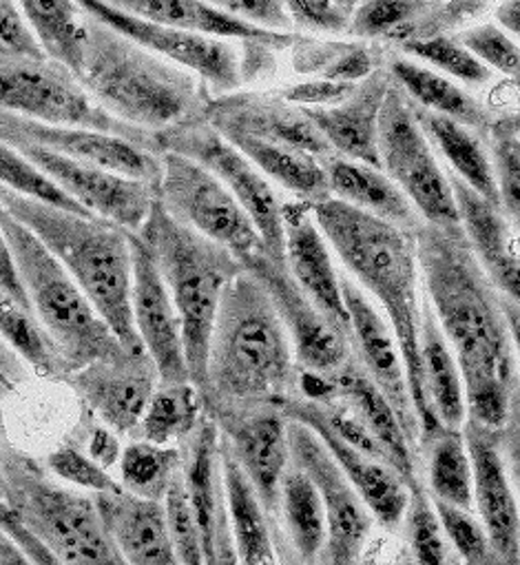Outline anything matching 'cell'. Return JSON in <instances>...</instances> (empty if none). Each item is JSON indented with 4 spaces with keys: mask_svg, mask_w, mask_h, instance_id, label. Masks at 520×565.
Instances as JSON below:
<instances>
[{
    "mask_svg": "<svg viewBox=\"0 0 520 565\" xmlns=\"http://www.w3.org/2000/svg\"><path fill=\"white\" fill-rule=\"evenodd\" d=\"M219 466H221V479H224V492H226V508L228 519L235 536V550H237V563L248 565H262V563H275V539H273V525L259 503V497L243 475L241 466L235 459V452L228 444V439L219 433Z\"/></svg>",
    "mask_w": 520,
    "mask_h": 565,
    "instance_id": "cell-32",
    "label": "cell"
},
{
    "mask_svg": "<svg viewBox=\"0 0 520 565\" xmlns=\"http://www.w3.org/2000/svg\"><path fill=\"white\" fill-rule=\"evenodd\" d=\"M339 3H342V6H346V8L353 12V10L361 3V0H339Z\"/></svg>",
    "mask_w": 520,
    "mask_h": 565,
    "instance_id": "cell-62",
    "label": "cell"
},
{
    "mask_svg": "<svg viewBox=\"0 0 520 565\" xmlns=\"http://www.w3.org/2000/svg\"><path fill=\"white\" fill-rule=\"evenodd\" d=\"M8 145L19 149L80 206L133 233L142 228L151 211V204L158 198V189L142 180L127 178L102 167L67 158L34 142L17 140Z\"/></svg>",
    "mask_w": 520,
    "mask_h": 565,
    "instance_id": "cell-16",
    "label": "cell"
},
{
    "mask_svg": "<svg viewBox=\"0 0 520 565\" xmlns=\"http://www.w3.org/2000/svg\"><path fill=\"white\" fill-rule=\"evenodd\" d=\"M202 417V397L191 382H158L131 439L180 446Z\"/></svg>",
    "mask_w": 520,
    "mask_h": 565,
    "instance_id": "cell-40",
    "label": "cell"
},
{
    "mask_svg": "<svg viewBox=\"0 0 520 565\" xmlns=\"http://www.w3.org/2000/svg\"><path fill=\"white\" fill-rule=\"evenodd\" d=\"M160 160L158 200L175 220L224 244L243 266L269 253L243 206L215 173L173 151H160Z\"/></svg>",
    "mask_w": 520,
    "mask_h": 565,
    "instance_id": "cell-12",
    "label": "cell"
},
{
    "mask_svg": "<svg viewBox=\"0 0 520 565\" xmlns=\"http://www.w3.org/2000/svg\"><path fill=\"white\" fill-rule=\"evenodd\" d=\"M87 17L109 25L151 54L195 74L217 92H232L241 83L239 52L226 39L197 34L122 14L102 0H76Z\"/></svg>",
    "mask_w": 520,
    "mask_h": 565,
    "instance_id": "cell-14",
    "label": "cell"
},
{
    "mask_svg": "<svg viewBox=\"0 0 520 565\" xmlns=\"http://www.w3.org/2000/svg\"><path fill=\"white\" fill-rule=\"evenodd\" d=\"M259 171L293 191L304 204H317L331 198L324 162L297 147L271 142L246 134H224Z\"/></svg>",
    "mask_w": 520,
    "mask_h": 565,
    "instance_id": "cell-34",
    "label": "cell"
},
{
    "mask_svg": "<svg viewBox=\"0 0 520 565\" xmlns=\"http://www.w3.org/2000/svg\"><path fill=\"white\" fill-rule=\"evenodd\" d=\"M342 298L346 311L350 316L353 327V349L355 355L366 371V375L375 382V386L386 395L390 402L410 446L421 452L419 444V419L412 404L405 366L397 347L392 331L388 329L386 320L377 313V309L368 302L361 289L346 275H339Z\"/></svg>",
    "mask_w": 520,
    "mask_h": 565,
    "instance_id": "cell-21",
    "label": "cell"
},
{
    "mask_svg": "<svg viewBox=\"0 0 520 565\" xmlns=\"http://www.w3.org/2000/svg\"><path fill=\"white\" fill-rule=\"evenodd\" d=\"M10 393V388L3 384V382H0V397H3V395H8Z\"/></svg>",
    "mask_w": 520,
    "mask_h": 565,
    "instance_id": "cell-63",
    "label": "cell"
},
{
    "mask_svg": "<svg viewBox=\"0 0 520 565\" xmlns=\"http://www.w3.org/2000/svg\"><path fill=\"white\" fill-rule=\"evenodd\" d=\"M392 81L419 105L430 111L443 114L474 129L476 134H485L491 114L465 89H461L449 76L432 72L423 65H416L408 58H392L388 65Z\"/></svg>",
    "mask_w": 520,
    "mask_h": 565,
    "instance_id": "cell-38",
    "label": "cell"
},
{
    "mask_svg": "<svg viewBox=\"0 0 520 565\" xmlns=\"http://www.w3.org/2000/svg\"><path fill=\"white\" fill-rule=\"evenodd\" d=\"M432 505L436 510L443 532L447 534L463 561L472 565H498L485 527L469 514V510L436 497H432Z\"/></svg>",
    "mask_w": 520,
    "mask_h": 565,
    "instance_id": "cell-49",
    "label": "cell"
},
{
    "mask_svg": "<svg viewBox=\"0 0 520 565\" xmlns=\"http://www.w3.org/2000/svg\"><path fill=\"white\" fill-rule=\"evenodd\" d=\"M485 138L500 206L516 224L520 213V120L516 111L491 116Z\"/></svg>",
    "mask_w": 520,
    "mask_h": 565,
    "instance_id": "cell-43",
    "label": "cell"
},
{
    "mask_svg": "<svg viewBox=\"0 0 520 565\" xmlns=\"http://www.w3.org/2000/svg\"><path fill=\"white\" fill-rule=\"evenodd\" d=\"M6 563L8 565H25V563H30V558L6 530H0V565H6Z\"/></svg>",
    "mask_w": 520,
    "mask_h": 565,
    "instance_id": "cell-59",
    "label": "cell"
},
{
    "mask_svg": "<svg viewBox=\"0 0 520 565\" xmlns=\"http://www.w3.org/2000/svg\"><path fill=\"white\" fill-rule=\"evenodd\" d=\"M0 140L34 142L67 158L142 180L155 189L162 178V160L158 151L98 129L45 125L0 109Z\"/></svg>",
    "mask_w": 520,
    "mask_h": 565,
    "instance_id": "cell-18",
    "label": "cell"
},
{
    "mask_svg": "<svg viewBox=\"0 0 520 565\" xmlns=\"http://www.w3.org/2000/svg\"><path fill=\"white\" fill-rule=\"evenodd\" d=\"M286 437L291 463L311 477L326 510L328 534L319 563H357L372 530V512L348 481L326 444L308 426L286 419Z\"/></svg>",
    "mask_w": 520,
    "mask_h": 565,
    "instance_id": "cell-13",
    "label": "cell"
},
{
    "mask_svg": "<svg viewBox=\"0 0 520 565\" xmlns=\"http://www.w3.org/2000/svg\"><path fill=\"white\" fill-rule=\"evenodd\" d=\"M430 486L436 499L472 508V466L461 428H441L430 441Z\"/></svg>",
    "mask_w": 520,
    "mask_h": 565,
    "instance_id": "cell-41",
    "label": "cell"
},
{
    "mask_svg": "<svg viewBox=\"0 0 520 565\" xmlns=\"http://www.w3.org/2000/svg\"><path fill=\"white\" fill-rule=\"evenodd\" d=\"M0 231L8 239L25 296L39 322L58 347L69 373L91 362L131 353L94 309L61 259L3 206Z\"/></svg>",
    "mask_w": 520,
    "mask_h": 565,
    "instance_id": "cell-7",
    "label": "cell"
},
{
    "mask_svg": "<svg viewBox=\"0 0 520 565\" xmlns=\"http://www.w3.org/2000/svg\"><path fill=\"white\" fill-rule=\"evenodd\" d=\"M449 189L458 211V224L476 259L494 287L511 302H518V239L516 224L500 204L483 198L458 175L449 173ZM520 305V302H518Z\"/></svg>",
    "mask_w": 520,
    "mask_h": 565,
    "instance_id": "cell-25",
    "label": "cell"
},
{
    "mask_svg": "<svg viewBox=\"0 0 520 565\" xmlns=\"http://www.w3.org/2000/svg\"><path fill=\"white\" fill-rule=\"evenodd\" d=\"M50 468L56 477L72 481L80 488H87L91 492H113L122 486L102 468L98 461L87 457L80 448L74 444L61 446L56 452L50 455Z\"/></svg>",
    "mask_w": 520,
    "mask_h": 565,
    "instance_id": "cell-51",
    "label": "cell"
},
{
    "mask_svg": "<svg viewBox=\"0 0 520 565\" xmlns=\"http://www.w3.org/2000/svg\"><path fill=\"white\" fill-rule=\"evenodd\" d=\"M379 167L408 195L421 220L461 226L449 180L419 127L414 100L392 81L379 114Z\"/></svg>",
    "mask_w": 520,
    "mask_h": 565,
    "instance_id": "cell-11",
    "label": "cell"
},
{
    "mask_svg": "<svg viewBox=\"0 0 520 565\" xmlns=\"http://www.w3.org/2000/svg\"><path fill=\"white\" fill-rule=\"evenodd\" d=\"M300 366L291 335L267 291L246 268L226 287L206 353V384L199 393L210 419L282 408L297 393Z\"/></svg>",
    "mask_w": 520,
    "mask_h": 565,
    "instance_id": "cell-2",
    "label": "cell"
},
{
    "mask_svg": "<svg viewBox=\"0 0 520 565\" xmlns=\"http://www.w3.org/2000/svg\"><path fill=\"white\" fill-rule=\"evenodd\" d=\"M12 444L8 437V428H6V419H3V411H0V501H6V461L12 452Z\"/></svg>",
    "mask_w": 520,
    "mask_h": 565,
    "instance_id": "cell-60",
    "label": "cell"
},
{
    "mask_svg": "<svg viewBox=\"0 0 520 565\" xmlns=\"http://www.w3.org/2000/svg\"><path fill=\"white\" fill-rule=\"evenodd\" d=\"M355 87L357 83H337V81L322 78V81L286 87L282 92V100L300 107H331L346 100L355 92Z\"/></svg>",
    "mask_w": 520,
    "mask_h": 565,
    "instance_id": "cell-56",
    "label": "cell"
},
{
    "mask_svg": "<svg viewBox=\"0 0 520 565\" xmlns=\"http://www.w3.org/2000/svg\"><path fill=\"white\" fill-rule=\"evenodd\" d=\"M392 76L377 67L368 78L359 81L355 92L331 107H300L317 127L335 153L379 167V114L388 94Z\"/></svg>",
    "mask_w": 520,
    "mask_h": 565,
    "instance_id": "cell-27",
    "label": "cell"
},
{
    "mask_svg": "<svg viewBox=\"0 0 520 565\" xmlns=\"http://www.w3.org/2000/svg\"><path fill=\"white\" fill-rule=\"evenodd\" d=\"M118 435H131L160 382L149 353L91 362L61 380Z\"/></svg>",
    "mask_w": 520,
    "mask_h": 565,
    "instance_id": "cell-22",
    "label": "cell"
},
{
    "mask_svg": "<svg viewBox=\"0 0 520 565\" xmlns=\"http://www.w3.org/2000/svg\"><path fill=\"white\" fill-rule=\"evenodd\" d=\"M377 67H379V63L368 47H361V45L346 47L344 45L335 54L328 56V61L319 74H324V78L337 81V83H359V81L368 78Z\"/></svg>",
    "mask_w": 520,
    "mask_h": 565,
    "instance_id": "cell-55",
    "label": "cell"
},
{
    "mask_svg": "<svg viewBox=\"0 0 520 565\" xmlns=\"http://www.w3.org/2000/svg\"><path fill=\"white\" fill-rule=\"evenodd\" d=\"M326 377L331 382L328 402L335 399L344 404L379 439L390 459V466L401 475L405 486L408 481L419 479V452L410 446L390 402L366 375L357 355H353L344 366Z\"/></svg>",
    "mask_w": 520,
    "mask_h": 565,
    "instance_id": "cell-29",
    "label": "cell"
},
{
    "mask_svg": "<svg viewBox=\"0 0 520 565\" xmlns=\"http://www.w3.org/2000/svg\"><path fill=\"white\" fill-rule=\"evenodd\" d=\"M414 114L425 138L443 153V158L452 167V173L458 175L467 186H472L483 198L500 204L489 153L480 142V136L463 122L419 107L416 103Z\"/></svg>",
    "mask_w": 520,
    "mask_h": 565,
    "instance_id": "cell-35",
    "label": "cell"
},
{
    "mask_svg": "<svg viewBox=\"0 0 520 565\" xmlns=\"http://www.w3.org/2000/svg\"><path fill=\"white\" fill-rule=\"evenodd\" d=\"M322 162L331 198H337L408 231L421 222V215L408 195L381 169L344 158L339 153H333Z\"/></svg>",
    "mask_w": 520,
    "mask_h": 565,
    "instance_id": "cell-31",
    "label": "cell"
},
{
    "mask_svg": "<svg viewBox=\"0 0 520 565\" xmlns=\"http://www.w3.org/2000/svg\"><path fill=\"white\" fill-rule=\"evenodd\" d=\"M289 21L317 34H348L350 10L339 0H280Z\"/></svg>",
    "mask_w": 520,
    "mask_h": 565,
    "instance_id": "cell-52",
    "label": "cell"
},
{
    "mask_svg": "<svg viewBox=\"0 0 520 565\" xmlns=\"http://www.w3.org/2000/svg\"><path fill=\"white\" fill-rule=\"evenodd\" d=\"M308 428L326 444V448L331 450L348 481L355 486L368 510L379 519V523L386 527L399 525L408 505V486L401 475L386 461H379L346 444L326 426L313 424Z\"/></svg>",
    "mask_w": 520,
    "mask_h": 565,
    "instance_id": "cell-33",
    "label": "cell"
},
{
    "mask_svg": "<svg viewBox=\"0 0 520 565\" xmlns=\"http://www.w3.org/2000/svg\"><path fill=\"white\" fill-rule=\"evenodd\" d=\"M472 466V497L498 565L520 563V521L516 497L507 477L502 428H489L472 417L461 424Z\"/></svg>",
    "mask_w": 520,
    "mask_h": 565,
    "instance_id": "cell-17",
    "label": "cell"
},
{
    "mask_svg": "<svg viewBox=\"0 0 520 565\" xmlns=\"http://www.w3.org/2000/svg\"><path fill=\"white\" fill-rule=\"evenodd\" d=\"M109 8L160 25H171L197 34H208L226 41H241L243 45H267L271 50L291 47L295 39L289 32H273L226 17L202 0H102Z\"/></svg>",
    "mask_w": 520,
    "mask_h": 565,
    "instance_id": "cell-30",
    "label": "cell"
},
{
    "mask_svg": "<svg viewBox=\"0 0 520 565\" xmlns=\"http://www.w3.org/2000/svg\"><path fill=\"white\" fill-rule=\"evenodd\" d=\"M267 287L295 351L302 371L331 375L353 355V338L339 331L297 285L286 262L269 253L257 255L243 266Z\"/></svg>",
    "mask_w": 520,
    "mask_h": 565,
    "instance_id": "cell-15",
    "label": "cell"
},
{
    "mask_svg": "<svg viewBox=\"0 0 520 565\" xmlns=\"http://www.w3.org/2000/svg\"><path fill=\"white\" fill-rule=\"evenodd\" d=\"M0 206L23 222L61 259L122 347L131 353H147L131 313V231L98 215H80L21 195L3 184Z\"/></svg>",
    "mask_w": 520,
    "mask_h": 565,
    "instance_id": "cell-4",
    "label": "cell"
},
{
    "mask_svg": "<svg viewBox=\"0 0 520 565\" xmlns=\"http://www.w3.org/2000/svg\"><path fill=\"white\" fill-rule=\"evenodd\" d=\"M0 58H45L17 8V0H0Z\"/></svg>",
    "mask_w": 520,
    "mask_h": 565,
    "instance_id": "cell-54",
    "label": "cell"
},
{
    "mask_svg": "<svg viewBox=\"0 0 520 565\" xmlns=\"http://www.w3.org/2000/svg\"><path fill=\"white\" fill-rule=\"evenodd\" d=\"M153 142L158 153H180L215 173L243 206L259 235H262L267 250L275 259L286 262L282 202L273 184L239 149H235L219 131H215V127L204 116H195L169 129L155 131Z\"/></svg>",
    "mask_w": 520,
    "mask_h": 565,
    "instance_id": "cell-10",
    "label": "cell"
},
{
    "mask_svg": "<svg viewBox=\"0 0 520 565\" xmlns=\"http://www.w3.org/2000/svg\"><path fill=\"white\" fill-rule=\"evenodd\" d=\"M0 109L45 125L98 129L158 151L151 131L111 116L72 70L47 56L0 58Z\"/></svg>",
    "mask_w": 520,
    "mask_h": 565,
    "instance_id": "cell-9",
    "label": "cell"
},
{
    "mask_svg": "<svg viewBox=\"0 0 520 565\" xmlns=\"http://www.w3.org/2000/svg\"><path fill=\"white\" fill-rule=\"evenodd\" d=\"M282 215L286 264L295 281L339 331L353 338L350 316L342 298L339 273L333 266L324 233L308 215V204L282 206Z\"/></svg>",
    "mask_w": 520,
    "mask_h": 565,
    "instance_id": "cell-26",
    "label": "cell"
},
{
    "mask_svg": "<svg viewBox=\"0 0 520 565\" xmlns=\"http://www.w3.org/2000/svg\"><path fill=\"white\" fill-rule=\"evenodd\" d=\"M202 3L226 17L264 30L289 32L293 28L280 0H202Z\"/></svg>",
    "mask_w": 520,
    "mask_h": 565,
    "instance_id": "cell-53",
    "label": "cell"
},
{
    "mask_svg": "<svg viewBox=\"0 0 520 565\" xmlns=\"http://www.w3.org/2000/svg\"><path fill=\"white\" fill-rule=\"evenodd\" d=\"M17 8L45 56L78 76L89 17L76 0H17Z\"/></svg>",
    "mask_w": 520,
    "mask_h": 565,
    "instance_id": "cell-37",
    "label": "cell"
},
{
    "mask_svg": "<svg viewBox=\"0 0 520 565\" xmlns=\"http://www.w3.org/2000/svg\"><path fill=\"white\" fill-rule=\"evenodd\" d=\"M412 237L427 302L461 371L467 417L502 428L518 408V302L494 287L461 226L421 220Z\"/></svg>",
    "mask_w": 520,
    "mask_h": 565,
    "instance_id": "cell-1",
    "label": "cell"
},
{
    "mask_svg": "<svg viewBox=\"0 0 520 565\" xmlns=\"http://www.w3.org/2000/svg\"><path fill=\"white\" fill-rule=\"evenodd\" d=\"M403 516L408 519V539L414 558L425 565L447 563L449 554L443 539V527L432 505V497H427L421 479L408 481V505Z\"/></svg>",
    "mask_w": 520,
    "mask_h": 565,
    "instance_id": "cell-47",
    "label": "cell"
},
{
    "mask_svg": "<svg viewBox=\"0 0 520 565\" xmlns=\"http://www.w3.org/2000/svg\"><path fill=\"white\" fill-rule=\"evenodd\" d=\"M133 281L131 313L138 338L153 360L160 382H191L184 360L182 324L171 294L153 262L147 242L131 231Z\"/></svg>",
    "mask_w": 520,
    "mask_h": 565,
    "instance_id": "cell-23",
    "label": "cell"
},
{
    "mask_svg": "<svg viewBox=\"0 0 520 565\" xmlns=\"http://www.w3.org/2000/svg\"><path fill=\"white\" fill-rule=\"evenodd\" d=\"M405 54L425 61L427 65L441 70L445 76L456 78L465 85H485L491 78L489 67H485L474 54H469L456 36L447 34H434V36H421L412 39L399 45Z\"/></svg>",
    "mask_w": 520,
    "mask_h": 565,
    "instance_id": "cell-45",
    "label": "cell"
},
{
    "mask_svg": "<svg viewBox=\"0 0 520 565\" xmlns=\"http://www.w3.org/2000/svg\"><path fill=\"white\" fill-rule=\"evenodd\" d=\"M0 184L21 193V195L61 206L65 211H74L80 215H94L91 211L80 206L74 198H69L61 186H56L19 149H14L12 145H8L3 140H0Z\"/></svg>",
    "mask_w": 520,
    "mask_h": 565,
    "instance_id": "cell-46",
    "label": "cell"
},
{
    "mask_svg": "<svg viewBox=\"0 0 520 565\" xmlns=\"http://www.w3.org/2000/svg\"><path fill=\"white\" fill-rule=\"evenodd\" d=\"M78 81L111 116L151 134L204 116L210 100L195 74L91 17Z\"/></svg>",
    "mask_w": 520,
    "mask_h": 565,
    "instance_id": "cell-5",
    "label": "cell"
},
{
    "mask_svg": "<svg viewBox=\"0 0 520 565\" xmlns=\"http://www.w3.org/2000/svg\"><path fill=\"white\" fill-rule=\"evenodd\" d=\"M456 41L474 54L485 67H491L500 72L502 76H509L511 81L518 78V45L516 41L498 25L483 23L465 28Z\"/></svg>",
    "mask_w": 520,
    "mask_h": 565,
    "instance_id": "cell-50",
    "label": "cell"
},
{
    "mask_svg": "<svg viewBox=\"0 0 520 565\" xmlns=\"http://www.w3.org/2000/svg\"><path fill=\"white\" fill-rule=\"evenodd\" d=\"M280 508L286 523V539L297 554L295 558L302 563H319L328 534L326 510L315 483L295 463H289L282 477Z\"/></svg>",
    "mask_w": 520,
    "mask_h": 565,
    "instance_id": "cell-39",
    "label": "cell"
},
{
    "mask_svg": "<svg viewBox=\"0 0 520 565\" xmlns=\"http://www.w3.org/2000/svg\"><path fill=\"white\" fill-rule=\"evenodd\" d=\"M164 512H166V527L169 539L175 552L177 563L184 565H202L204 552H202V532L199 523L195 519L193 505L188 501L182 468L175 470L166 492H164Z\"/></svg>",
    "mask_w": 520,
    "mask_h": 565,
    "instance_id": "cell-48",
    "label": "cell"
},
{
    "mask_svg": "<svg viewBox=\"0 0 520 565\" xmlns=\"http://www.w3.org/2000/svg\"><path fill=\"white\" fill-rule=\"evenodd\" d=\"M204 118L224 134H246L271 142L291 145L304 149L319 160L333 156V147L306 118L300 107H291L286 100L257 96V94H228L210 98L204 107Z\"/></svg>",
    "mask_w": 520,
    "mask_h": 565,
    "instance_id": "cell-24",
    "label": "cell"
},
{
    "mask_svg": "<svg viewBox=\"0 0 520 565\" xmlns=\"http://www.w3.org/2000/svg\"><path fill=\"white\" fill-rule=\"evenodd\" d=\"M498 23L502 25L505 32H509V36L518 34V0H502V6L496 12Z\"/></svg>",
    "mask_w": 520,
    "mask_h": 565,
    "instance_id": "cell-61",
    "label": "cell"
},
{
    "mask_svg": "<svg viewBox=\"0 0 520 565\" xmlns=\"http://www.w3.org/2000/svg\"><path fill=\"white\" fill-rule=\"evenodd\" d=\"M102 523L120 550L124 563L171 565L177 563L166 512L160 499H147L124 488L113 492H94Z\"/></svg>",
    "mask_w": 520,
    "mask_h": 565,
    "instance_id": "cell-28",
    "label": "cell"
},
{
    "mask_svg": "<svg viewBox=\"0 0 520 565\" xmlns=\"http://www.w3.org/2000/svg\"><path fill=\"white\" fill-rule=\"evenodd\" d=\"M430 8L432 0H361L350 14L348 34L357 39H386L401 45Z\"/></svg>",
    "mask_w": 520,
    "mask_h": 565,
    "instance_id": "cell-44",
    "label": "cell"
},
{
    "mask_svg": "<svg viewBox=\"0 0 520 565\" xmlns=\"http://www.w3.org/2000/svg\"><path fill=\"white\" fill-rule=\"evenodd\" d=\"M120 477L122 488L147 497L164 499V492L182 466L180 446H160L142 439H133L120 455Z\"/></svg>",
    "mask_w": 520,
    "mask_h": 565,
    "instance_id": "cell-42",
    "label": "cell"
},
{
    "mask_svg": "<svg viewBox=\"0 0 520 565\" xmlns=\"http://www.w3.org/2000/svg\"><path fill=\"white\" fill-rule=\"evenodd\" d=\"M219 428L204 413L193 433L180 444L182 477L188 501L202 532L206 565L237 563L235 536L226 508V492L219 466Z\"/></svg>",
    "mask_w": 520,
    "mask_h": 565,
    "instance_id": "cell-20",
    "label": "cell"
},
{
    "mask_svg": "<svg viewBox=\"0 0 520 565\" xmlns=\"http://www.w3.org/2000/svg\"><path fill=\"white\" fill-rule=\"evenodd\" d=\"M89 457L94 461H98L102 468H109V466L118 463L120 444H118V437L113 435L111 428H107V426L94 428L91 439H89Z\"/></svg>",
    "mask_w": 520,
    "mask_h": 565,
    "instance_id": "cell-58",
    "label": "cell"
},
{
    "mask_svg": "<svg viewBox=\"0 0 520 565\" xmlns=\"http://www.w3.org/2000/svg\"><path fill=\"white\" fill-rule=\"evenodd\" d=\"M421 364L434 415L445 428H461L467 417L461 371L427 300L421 305Z\"/></svg>",
    "mask_w": 520,
    "mask_h": 565,
    "instance_id": "cell-36",
    "label": "cell"
},
{
    "mask_svg": "<svg viewBox=\"0 0 520 565\" xmlns=\"http://www.w3.org/2000/svg\"><path fill=\"white\" fill-rule=\"evenodd\" d=\"M308 211L342 262L381 302L405 366L419 419V444L445 428L430 404L421 364V302L416 294V253L412 231L366 213L337 198L311 204Z\"/></svg>",
    "mask_w": 520,
    "mask_h": 565,
    "instance_id": "cell-3",
    "label": "cell"
},
{
    "mask_svg": "<svg viewBox=\"0 0 520 565\" xmlns=\"http://www.w3.org/2000/svg\"><path fill=\"white\" fill-rule=\"evenodd\" d=\"M28 380V364L25 360L0 338V382H3L10 393L17 391Z\"/></svg>",
    "mask_w": 520,
    "mask_h": 565,
    "instance_id": "cell-57",
    "label": "cell"
},
{
    "mask_svg": "<svg viewBox=\"0 0 520 565\" xmlns=\"http://www.w3.org/2000/svg\"><path fill=\"white\" fill-rule=\"evenodd\" d=\"M6 503L58 563H124L102 523L96 497L56 483L36 459L17 448L6 461Z\"/></svg>",
    "mask_w": 520,
    "mask_h": 565,
    "instance_id": "cell-8",
    "label": "cell"
},
{
    "mask_svg": "<svg viewBox=\"0 0 520 565\" xmlns=\"http://www.w3.org/2000/svg\"><path fill=\"white\" fill-rule=\"evenodd\" d=\"M182 324L184 360L197 393L206 384V353L219 300L243 264L224 244L175 220L155 198L140 231Z\"/></svg>",
    "mask_w": 520,
    "mask_h": 565,
    "instance_id": "cell-6",
    "label": "cell"
},
{
    "mask_svg": "<svg viewBox=\"0 0 520 565\" xmlns=\"http://www.w3.org/2000/svg\"><path fill=\"white\" fill-rule=\"evenodd\" d=\"M219 433L228 439L237 463L252 483L262 503L275 539V552H282V508L280 486L291 463L286 417L282 408H252L213 419Z\"/></svg>",
    "mask_w": 520,
    "mask_h": 565,
    "instance_id": "cell-19",
    "label": "cell"
}]
</instances>
